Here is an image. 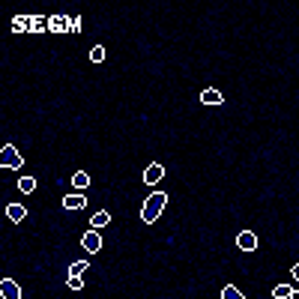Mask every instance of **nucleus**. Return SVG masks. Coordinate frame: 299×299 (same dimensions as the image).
I'll return each mask as SVG.
<instances>
[{
	"label": "nucleus",
	"instance_id": "3",
	"mask_svg": "<svg viewBox=\"0 0 299 299\" xmlns=\"http://www.w3.org/2000/svg\"><path fill=\"white\" fill-rule=\"evenodd\" d=\"M0 293H3V299H21V287H18L12 278H3V281H0Z\"/></svg>",
	"mask_w": 299,
	"mask_h": 299
},
{
	"label": "nucleus",
	"instance_id": "22",
	"mask_svg": "<svg viewBox=\"0 0 299 299\" xmlns=\"http://www.w3.org/2000/svg\"><path fill=\"white\" fill-rule=\"evenodd\" d=\"M290 278H296V281H299V264H293V267H290Z\"/></svg>",
	"mask_w": 299,
	"mask_h": 299
},
{
	"label": "nucleus",
	"instance_id": "18",
	"mask_svg": "<svg viewBox=\"0 0 299 299\" xmlns=\"http://www.w3.org/2000/svg\"><path fill=\"white\" fill-rule=\"evenodd\" d=\"M66 284H69V290H81V287H84V278H81V275H69Z\"/></svg>",
	"mask_w": 299,
	"mask_h": 299
},
{
	"label": "nucleus",
	"instance_id": "6",
	"mask_svg": "<svg viewBox=\"0 0 299 299\" xmlns=\"http://www.w3.org/2000/svg\"><path fill=\"white\" fill-rule=\"evenodd\" d=\"M48 30L51 33H69V18L66 15H51L48 18Z\"/></svg>",
	"mask_w": 299,
	"mask_h": 299
},
{
	"label": "nucleus",
	"instance_id": "15",
	"mask_svg": "<svg viewBox=\"0 0 299 299\" xmlns=\"http://www.w3.org/2000/svg\"><path fill=\"white\" fill-rule=\"evenodd\" d=\"M221 299H245V296L239 293V287H234V284H228V287H224V290H221Z\"/></svg>",
	"mask_w": 299,
	"mask_h": 299
},
{
	"label": "nucleus",
	"instance_id": "12",
	"mask_svg": "<svg viewBox=\"0 0 299 299\" xmlns=\"http://www.w3.org/2000/svg\"><path fill=\"white\" fill-rule=\"evenodd\" d=\"M72 185H75V192H84L87 185H90V177H87L84 171H78V174L72 177Z\"/></svg>",
	"mask_w": 299,
	"mask_h": 299
},
{
	"label": "nucleus",
	"instance_id": "8",
	"mask_svg": "<svg viewBox=\"0 0 299 299\" xmlns=\"http://www.w3.org/2000/svg\"><path fill=\"white\" fill-rule=\"evenodd\" d=\"M201 102H204V105H221V102H224V96H221L215 87H207V90L201 93Z\"/></svg>",
	"mask_w": 299,
	"mask_h": 299
},
{
	"label": "nucleus",
	"instance_id": "21",
	"mask_svg": "<svg viewBox=\"0 0 299 299\" xmlns=\"http://www.w3.org/2000/svg\"><path fill=\"white\" fill-rule=\"evenodd\" d=\"M81 30V18H69V33H78Z\"/></svg>",
	"mask_w": 299,
	"mask_h": 299
},
{
	"label": "nucleus",
	"instance_id": "2",
	"mask_svg": "<svg viewBox=\"0 0 299 299\" xmlns=\"http://www.w3.org/2000/svg\"><path fill=\"white\" fill-rule=\"evenodd\" d=\"M0 165H3V168H21L24 159L18 156V150H15L12 144H6L3 150H0Z\"/></svg>",
	"mask_w": 299,
	"mask_h": 299
},
{
	"label": "nucleus",
	"instance_id": "17",
	"mask_svg": "<svg viewBox=\"0 0 299 299\" xmlns=\"http://www.w3.org/2000/svg\"><path fill=\"white\" fill-rule=\"evenodd\" d=\"M45 27H48V18H42V15H33V27H30L33 33H42Z\"/></svg>",
	"mask_w": 299,
	"mask_h": 299
},
{
	"label": "nucleus",
	"instance_id": "13",
	"mask_svg": "<svg viewBox=\"0 0 299 299\" xmlns=\"http://www.w3.org/2000/svg\"><path fill=\"white\" fill-rule=\"evenodd\" d=\"M30 27H33V18H27V15H18V18H12V30L24 33V30H30Z\"/></svg>",
	"mask_w": 299,
	"mask_h": 299
},
{
	"label": "nucleus",
	"instance_id": "9",
	"mask_svg": "<svg viewBox=\"0 0 299 299\" xmlns=\"http://www.w3.org/2000/svg\"><path fill=\"white\" fill-rule=\"evenodd\" d=\"M84 204H87V198H84V195H78V192L63 198V207H66V209H81Z\"/></svg>",
	"mask_w": 299,
	"mask_h": 299
},
{
	"label": "nucleus",
	"instance_id": "23",
	"mask_svg": "<svg viewBox=\"0 0 299 299\" xmlns=\"http://www.w3.org/2000/svg\"><path fill=\"white\" fill-rule=\"evenodd\" d=\"M287 299H299V290H293V293H290V296H287Z\"/></svg>",
	"mask_w": 299,
	"mask_h": 299
},
{
	"label": "nucleus",
	"instance_id": "16",
	"mask_svg": "<svg viewBox=\"0 0 299 299\" xmlns=\"http://www.w3.org/2000/svg\"><path fill=\"white\" fill-rule=\"evenodd\" d=\"M290 293H293V287H290V284H275V290H272V296H275V299H287Z\"/></svg>",
	"mask_w": 299,
	"mask_h": 299
},
{
	"label": "nucleus",
	"instance_id": "14",
	"mask_svg": "<svg viewBox=\"0 0 299 299\" xmlns=\"http://www.w3.org/2000/svg\"><path fill=\"white\" fill-rule=\"evenodd\" d=\"M108 221H111V212H108V209H102V212H96V215L90 218V228H105Z\"/></svg>",
	"mask_w": 299,
	"mask_h": 299
},
{
	"label": "nucleus",
	"instance_id": "11",
	"mask_svg": "<svg viewBox=\"0 0 299 299\" xmlns=\"http://www.w3.org/2000/svg\"><path fill=\"white\" fill-rule=\"evenodd\" d=\"M6 215H9L12 221H24V215H27V209H24L21 204H9V207H6Z\"/></svg>",
	"mask_w": 299,
	"mask_h": 299
},
{
	"label": "nucleus",
	"instance_id": "4",
	"mask_svg": "<svg viewBox=\"0 0 299 299\" xmlns=\"http://www.w3.org/2000/svg\"><path fill=\"white\" fill-rule=\"evenodd\" d=\"M81 245H84L87 251H99V248H102V237H99V231H87V234L81 237Z\"/></svg>",
	"mask_w": 299,
	"mask_h": 299
},
{
	"label": "nucleus",
	"instance_id": "10",
	"mask_svg": "<svg viewBox=\"0 0 299 299\" xmlns=\"http://www.w3.org/2000/svg\"><path fill=\"white\" fill-rule=\"evenodd\" d=\"M18 192L21 195H33L36 192V177H21L18 179Z\"/></svg>",
	"mask_w": 299,
	"mask_h": 299
},
{
	"label": "nucleus",
	"instance_id": "5",
	"mask_svg": "<svg viewBox=\"0 0 299 299\" xmlns=\"http://www.w3.org/2000/svg\"><path fill=\"white\" fill-rule=\"evenodd\" d=\"M162 177H165V168H162V165H150V168L144 171V182H147V185H156Z\"/></svg>",
	"mask_w": 299,
	"mask_h": 299
},
{
	"label": "nucleus",
	"instance_id": "1",
	"mask_svg": "<svg viewBox=\"0 0 299 299\" xmlns=\"http://www.w3.org/2000/svg\"><path fill=\"white\" fill-rule=\"evenodd\" d=\"M165 204H168V195L165 192H153L147 201H144V209H141V218L147 221V224H153L159 215H162V209H165Z\"/></svg>",
	"mask_w": 299,
	"mask_h": 299
},
{
	"label": "nucleus",
	"instance_id": "19",
	"mask_svg": "<svg viewBox=\"0 0 299 299\" xmlns=\"http://www.w3.org/2000/svg\"><path fill=\"white\" fill-rule=\"evenodd\" d=\"M84 269H87V260H75V264L69 267V275H81Z\"/></svg>",
	"mask_w": 299,
	"mask_h": 299
},
{
	"label": "nucleus",
	"instance_id": "20",
	"mask_svg": "<svg viewBox=\"0 0 299 299\" xmlns=\"http://www.w3.org/2000/svg\"><path fill=\"white\" fill-rule=\"evenodd\" d=\"M90 60H93V63H102V60H105V48H102V45H93Z\"/></svg>",
	"mask_w": 299,
	"mask_h": 299
},
{
	"label": "nucleus",
	"instance_id": "7",
	"mask_svg": "<svg viewBox=\"0 0 299 299\" xmlns=\"http://www.w3.org/2000/svg\"><path fill=\"white\" fill-rule=\"evenodd\" d=\"M237 245H239L242 251H254V248H257V237H254L251 231H242V234L237 237Z\"/></svg>",
	"mask_w": 299,
	"mask_h": 299
}]
</instances>
